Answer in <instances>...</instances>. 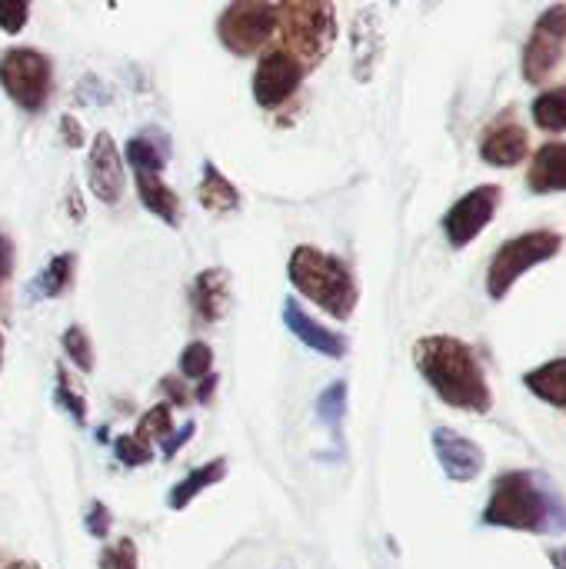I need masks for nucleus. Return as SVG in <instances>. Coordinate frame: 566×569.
<instances>
[{
	"mask_svg": "<svg viewBox=\"0 0 566 569\" xmlns=\"http://www.w3.org/2000/svg\"><path fill=\"white\" fill-rule=\"evenodd\" d=\"M177 377L180 380H190V383H203V380L217 377L214 373V350L203 340L187 343L183 353H180V373Z\"/></svg>",
	"mask_w": 566,
	"mask_h": 569,
	"instance_id": "393cba45",
	"label": "nucleus"
},
{
	"mask_svg": "<svg viewBox=\"0 0 566 569\" xmlns=\"http://www.w3.org/2000/svg\"><path fill=\"white\" fill-rule=\"evenodd\" d=\"M484 523L497 530L560 537L566 533V497L537 470H510L497 477L484 507Z\"/></svg>",
	"mask_w": 566,
	"mask_h": 569,
	"instance_id": "f03ea898",
	"label": "nucleus"
},
{
	"mask_svg": "<svg viewBox=\"0 0 566 569\" xmlns=\"http://www.w3.org/2000/svg\"><path fill=\"white\" fill-rule=\"evenodd\" d=\"M0 87L27 113H40L53 93V63L37 47H10L0 53Z\"/></svg>",
	"mask_w": 566,
	"mask_h": 569,
	"instance_id": "423d86ee",
	"label": "nucleus"
},
{
	"mask_svg": "<svg viewBox=\"0 0 566 569\" xmlns=\"http://www.w3.org/2000/svg\"><path fill=\"white\" fill-rule=\"evenodd\" d=\"M277 33V3L267 0H237L217 17V37L234 57L264 53Z\"/></svg>",
	"mask_w": 566,
	"mask_h": 569,
	"instance_id": "0eeeda50",
	"label": "nucleus"
},
{
	"mask_svg": "<svg viewBox=\"0 0 566 569\" xmlns=\"http://www.w3.org/2000/svg\"><path fill=\"white\" fill-rule=\"evenodd\" d=\"M227 477V460H210V463H203V467H197V470H190L173 490H170V510H187L203 490H210V487H217L220 480Z\"/></svg>",
	"mask_w": 566,
	"mask_h": 569,
	"instance_id": "4be33fe9",
	"label": "nucleus"
},
{
	"mask_svg": "<svg viewBox=\"0 0 566 569\" xmlns=\"http://www.w3.org/2000/svg\"><path fill=\"white\" fill-rule=\"evenodd\" d=\"M550 563H554V569H566V547L550 550Z\"/></svg>",
	"mask_w": 566,
	"mask_h": 569,
	"instance_id": "ea45409f",
	"label": "nucleus"
},
{
	"mask_svg": "<svg viewBox=\"0 0 566 569\" xmlns=\"http://www.w3.org/2000/svg\"><path fill=\"white\" fill-rule=\"evenodd\" d=\"M197 200L203 210L210 213H234L240 207V190L217 170V163H203V173H200V187H197Z\"/></svg>",
	"mask_w": 566,
	"mask_h": 569,
	"instance_id": "aec40b11",
	"label": "nucleus"
},
{
	"mask_svg": "<svg viewBox=\"0 0 566 569\" xmlns=\"http://www.w3.org/2000/svg\"><path fill=\"white\" fill-rule=\"evenodd\" d=\"M300 80H304L300 63L290 60L284 50L270 47L260 53V63L254 70V100L264 110H277L300 90Z\"/></svg>",
	"mask_w": 566,
	"mask_h": 569,
	"instance_id": "9d476101",
	"label": "nucleus"
},
{
	"mask_svg": "<svg viewBox=\"0 0 566 569\" xmlns=\"http://www.w3.org/2000/svg\"><path fill=\"white\" fill-rule=\"evenodd\" d=\"M0 569H43L33 560H0Z\"/></svg>",
	"mask_w": 566,
	"mask_h": 569,
	"instance_id": "58836bf2",
	"label": "nucleus"
},
{
	"mask_svg": "<svg viewBox=\"0 0 566 569\" xmlns=\"http://www.w3.org/2000/svg\"><path fill=\"white\" fill-rule=\"evenodd\" d=\"M60 343H63L70 363H73L80 373H93V363H97V360H93V347H90V337L83 333V327H67L63 337H60Z\"/></svg>",
	"mask_w": 566,
	"mask_h": 569,
	"instance_id": "bb28decb",
	"label": "nucleus"
},
{
	"mask_svg": "<svg viewBox=\"0 0 566 569\" xmlns=\"http://www.w3.org/2000/svg\"><path fill=\"white\" fill-rule=\"evenodd\" d=\"M133 180H137L140 203H143L157 220H163L167 227H180V220H183V203H180V197H177L160 177H133Z\"/></svg>",
	"mask_w": 566,
	"mask_h": 569,
	"instance_id": "412c9836",
	"label": "nucleus"
},
{
	"mask_svg": "<svg viewBox=\"0 0 566 569\" xmlns=\"http://www.w3.org/2000/svg\"><path fill=\"white\" fill-rule=\"evenodd\" d=\"M527 187L537 197L566 193V140H547L544 147H537L527 170Z\"/></svg>",
	"mask_w": 566,
	"mask_h": 569,
	"instance_id": "a211bd4d",
	"label": "nucleus"
},
{
	"mask_svg": "<svg viewBox=\"0 0 566 569\" xmlns=\"http://www.w3.org/2000/svg\"><path fill=\"white\" fill-rule=\"evenodd\" d=\"M190 307H193V317L200 327L224 320V313L230 310V273L220 267L197 273L190 283Z\"/></svg>",
	"mask_w": 566,
	"mask_h": 569,
	"instance_id": "4468645a",
	"label": "nucleus"
},
{
	"mask_svg": "<svg viewBox=\"0 0 566 569\" xmlns=\"http://www.w3.org/2000/svg\"><path fill=\"white\" fill-rule=\"evenodd\" d=\"M434 453H437V463L440 470L447 473V480L454 483H474L484 467H487V453L477 440L450 430V427H437L434 430Z\"/></svg>",
	"mask_w": 566,
	"mask_h": 569,
	"instance_id": "9b49d317",
	"label": "nucleus"
},
{
	"mask_svg": "<svg viewBox=\"0 0 566 569\" xmlns=\"http://www.w3.org/2000/svg\"><path fill=\"white\" fill-rule=\"evenodd\" d=\"M113 453H117V460H120L123 467H147V463L153 460V447L140 443L133 433L117 437V440H113Z\"/></svg>",
	"mask_w": 566,
	"mask_h": 569,
	"instance_id": "c85d7f7f",
	"label": "nucleus"
},
{
	"mask_svg": "<svg viewBox=\"0 0 566 569\" xmlns=\"http://www.w3.org/2000/svg\"><path fill=\"white\" fill-rule=\"evenodd\" d=\"M0 360H3V333H0Z\"/></svg>",
	"mask_w": 566,
	"mask_h": 569,
	"instance_id": "a19ab883",
	"label": "nucleus"
},
{
	"mask_svg": "<svg viewBox=\"0 0 566 569\" xmlns=\"http://www.w3.org/2000/svg\"><path fill=\"white\" fill-rule=\"evenodd\" d=\"M193 430H197V427H193V423H187L180 433H170V437L160 443V447H163V460H170V457H173V453H177V450H180V447H183L190 437H193Z\"/></svg>",
	"mask_w": 566,
	"mask_h": 569,
	"instance_id": "e433bc0d",
	"label": "nucleus"
},
{
	"mask_svg": "<svg viewBox=\"0 0 566 569\" xmlns=\"http://www.w3.org/2000/svg\"><path fill=\"white\" fill-rule=\"evenodd\" d=\"M87 183L93 190V197L107 207L123 200L127 190V177H123V157L113 143L110 133H97L93 147H90V160H87Z\"/></svg>",
	"mask_w": 566,
	"mask_h": 569,
	"instance_id": "f8f14e48",
	"label": "nucleus"
},
{
	"mask_svg": "<svg viewBox=\"0 0 566 569\" xmlns=\"http://www.w3.org/2000/svg\"><path fill=\"white\" fill-rule=\"evenodd\" d=\"M123 160L130 163L133 177H160L170 160V137L157 127H143L123 147Z\"/></svg>",
	"mask_w": 566,
	"mask_h": 569,
	"instance_id": "f3484780",
	"label": "nucleus"
},
{
	"mask_svg": "<svg viewBox=\"0 0 566 569\" xmlns=\"http://www.w3.org/2000/svg\"><path fill=\"white\" fill-rule=\"evenodd\" d=\"M344 410H347V383L327 387V390L320 393V400H317V413H320L330 427H340Z\"/></svg>",
	"mask_w": 566,
	"mask_h": 569,
	"instance_id": "c756f323",
	"label": "nucleus"
},
{
	"mask_svg": "<svg viewBox=\"0 0 566 569\" xmlns=\"http://www.w3.org/2000/svg\"><path fill=\"white\" fill-rule=\"evenodd\" d=\"M160 393H163L173 407H187V403H190V390H187V383H183L177 373L160 380Z\"/></svg>",
	"mask_w": 566,
	"mask_h": 569,
	"instance_id": "f704fd0d",
	"label": "nucleus"
},
{
	"mask_svg": "<svg viewBox=\"0 0 566 569\" xmlns=\"http://www.w3.org/2000/svg\"><path fill=\"white\" fill-rule=\"evenodd\" d=\"M133 437H137L140 443H147V447L163 443V440L170 437V407H167V403L150 407V410L140 417V423H137Z\"/></svg>",
	"mask_w": 566,
	"mask_h": 569,
	"instance_id": "a878e982",
	"label": "nucleus"
},
{
	"mask_svg": "<svg viewBox=\"0 0 566 569\" xmlns=\"http://www.w3.org/2000/svg\"><path fill=\"white\" fill-rule=\"evenodd\" d=\"M350 43H354V77L360 83H367L380 63V53H384V30H380V13L377 7H364L357 17H354V27H350Z\"/></svg>",
	"mask_w": 566,
	"mask_h": 569,
	"instance_id": "dca6fc26",
	"label": "nucleus"
},
{
	"mask_svg": "<svg viewBox=\"0 0 566 569\" xmlns=\"http://www.w3.org/2000/svg\"><path fill=\"white\" fill-rule=\"evenodd\" d=\"M10 277H13V243H10V237L0 230V307H7Z\"/></svg>",
	"mask_w": 566,
	"mask_h": 569,
	"instance_id": "473e14b6",
	"label": "nucleus"
},
{
	"mask_svg": "<svg viewBox=\"0 0 566 569\" xmlns=\"http://www.w3.org/2000/svg\"><path fill=\"white\" fill-rule=\"evenodd\" d=\"M504 203V187L500 183H480L470 193H464L447 213H444V233L454 250L470 247L497 217Z\"/></svg>",
	"mask_w": 566,
	"mask_h": 569,
	"instance_id": "1a4fd4ad",
	"label": "nucleus"
},
{
	"mask_svg": "<svg viewBox=\"0 0 566 569\" xmlns=\"http://www.w3.org/2000/svg\"><path fill=\"white\" fill-rule=\"evenodd\" d=\"M560 250H564V233H557V230H527V233L510 237L490 257V267H487V293H490V300H504L524 273H530L534 267L554 260Z\"/></svg>",
	"mask_w": 566,
	"mask_h": 569,
	"instance_id": "39448f33",
	"label": "nucleus"
},
{
	"mask_svg": "<svg viewBox=\"0 0 566 569\" xmlns=\"http://www.w3.org/2000/svg\"><path fill=\"white\" fill-rule=\"evenodd\" d=\"M27 17H30V3H23V0L20 3H0V30L20 33Z\"/></svg>",
	"mask_w": 566,
	"mask_h": 569,
	"instance_id": "2f4dec72",
	"label": "nucleus"
},
{
	"mask_svg": "<svg viewBox=\"0 0 566 569\" xmlns=\"http://www.w3.org/2000/svg\"><path fill=\"white\" fill-rule=\"evenodd\" d=\"M414 363L427 387L454 410L464 413H490L494 410V390L487 380V370L477 357V350L457 337L434 333L420 337L414 343Z\"/></svg>",
	"mask_w": 566,
	"mask_h": 569,
	"instance_id": "f257e3e1",
	"label": "nucleus"
},
{
	"mask_svg": "<svg viewBox=\"0 0 566 569\" xmlns=\"http://www.w3.org/2000/svg\"><path fill=\"white\" fill-rule=\"evenodd\" d=\"M67 207H70V217H73L77 223H80V220L87 217V210H83V203L77 200V187H70V190H67Z\"/></svg>",
	"mask_w": 566,
	"mask_h": 569,
	"instance_id": "4c0bfd02",
	"label": "nucleus"
},
{
	"mask_svg": "<svg viewBox=\"0 0 566 569\" xmlns=\"http://www.w3.org/2000/svg\"><path fill=\"white\" fill-rule=\"evenodd\" d=\"M524 387L537 400H544L557 410H566V357H557V360L540 363L530 373H524Z\"/></svg>",
	"mask_w": 566,
	"mask_h": 569,
	"instance_id": "6ab92c4d",
	"label": "nucleus"
},
{
	"mask_svg": "<svg viewBox=\"0 0 566 569\" xmlns=\"http://www.w3.org/2000/svg\"><path fill=\"white\" fill-rule=\"evenodd\" d=\"M530 153V133L524 123L514 120V113H504L500 120H494L484 130L480 140V160L487 167H500V170H514L527 160Z\"/></svg>",
	"mask_w": 566,
	"mask_h": 569,
	"instance_id": "ddd939ff",
	"label": "nucleus"
},
{
	"mask_svg": "<svg viewBox=\"0 0 566 569\" xmlns=\"http://www.w3.org/2000/svg\"><path fill=\"white\" fill-rule=\"evenodd\" d=\"M284 323H287V330H290L304 347H310L314 353H324V357H330V360H344V357H347V337H340L337 330L320 327L294 297L284 303Z\"/></svg>",
	"mask_w": 566,
	"mask_h": 569,
	"instance_id": "2eb2a0df",
	"label": "nucleus"
},
{
	"mask_svg": "<svg viewBox=\"0 0 566 569\" xmlns=\"http://www.w3.org/2000/svg\"><path fill=\"white\" fill-rule=\"evenodd\" d=\"M83 523H87L90 537L103 540V537L110 533V513H107V507H103L100 500H93V503H90V510H87V517H83Z\"/></svg>",
	"mask_w": 566,
	"mask_h": 569,
	"instance_id": "72a5a7b5",
	"label": "nucleus"
},
{
	"mask_svg": "<svg viewBox=\"0 0 566 569\" xmlns=\"http://www.w3.org/2000/svg\"><path fill=\"white\" fill-rule=\"evenodd\" d=\"M287 277L297 287V293H304L314 307H320L334 320L354 317L360 287L354 270L340 257L324 253L317 247H297L287 260Z\"/></svg>",
	"mask_w": 566,
	"mask_h": 569,
	"instance_id": "7ed1b4c3",
	"label": "nucleus"
},
{
	"mask_svg": "<svg viewBox=\"0 0 566 569\" xmlns=\"http://www.w3.org/2000/svg\"><path fill=\"white\" fill-rule=\"evenodd\" d=\"M60 133H63V143L70 150H80L83 147V127H80V120L73 113H63L60 117Z\"/></svg>",
	"mask_w": 566,
	"mask_h": 569,
	"instance_id": "c9c22d12",
	"label": "nucleus"
},
{
	"mask_svg": "<svg viewBox=\"0 0 566 569\" xmlns=\"http://www.w3.org/2000/svg\"><path fill=\"white\" fill-rule=\"evenodd\" d=\"M53 400H57V407H63V410L70 413L73 423L87 427V400H83V393L73 390L70 373H67L63 367H57V390H53Z\"/></svg>",
	"mask_w": 566,
	"mask_h": 569,
	"instance_id": "cd10ccee",
	"label": "nucleus"
},
{
	"mask_svg": "<svg viewBox=\"0 0 566 569\" xmlns=\"http://www.w3.org/2000/svg\"><path fill=\"white\" fill-rule=\"evenodd\" d=\"M103 569H137V547L133 540H117L110 550H103L100 557Z\"/></svg>",
	"mask_w": 566,
	"mask_h": 569,
	"instance_id": "7c9ffc66",
	"label": "nucleus"
},
{
	"mask_svg": "<svg viewBox=\"0 0 566 569\" xmlns=\"http://www.w3.org/2000/svg\"><path fill=\"white\" fill-rule=\"evenodd\" d=\"M564 57H566V3H554V7H547V10L537 17V23H534L530 37H527V43H524V53H520V73H524V80H527V83L540 87V83H547V80L557 73V67L564 63Z\"/></svg>",
	"mask_w": 566,
	"mask_h": 569,
	"instance_id": "6e6552de",
	"label": "nucleus"
},
{
	"mask_svg": "<svg viewBox=\"0 0 566 569\" xmlns=\"http://www.w3.org/2000/svg\"><path fill=\"white\" fill-rule=\"evenodd\" d=\"M73 273H77V257H73V253H57V257L43 267V273L33 280V297H40V300H57V297H63V293L70 290V283H73Z\"/></svg>",
	"mask_w": 566,
	"mask_h": 569,
	"instance_id": "5701e85b",
	"label": "nucleus"
},
{
	"mask_svg": "<svg viewBox=\"0 0 566 569\" xmlns=\"http://www.w3.org/2000/svg\"><path fill=\"white\" fill-rule=\"evenodd\" d=\"M534 123L547 133H566V83L547 87L544 93L534 97L530 103Z\"/></svg>",
	"mask_w": 566,
	"mask_h": 569,
	"instance_id": "b1692460",
	"label": "nucleus"
},
{
	"mask_svg": "<svg viewBox=\"0 0 566 569\" xmlns=\"http://www.w3.org/2000/svg\"><path fill=\"white\" fill-rule=\"evenodd\" d=\"M277 37L300 70H317L337 40V7L327 0H287L277 3Z\"/></svg>",
	"mask_w": 566,
	"mask_h": 569,
	"instance_id": "20e7f679",
	"label": "nucleus"
}]
</instances>
